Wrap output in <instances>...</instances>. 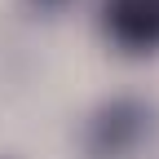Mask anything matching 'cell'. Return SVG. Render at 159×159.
I'll list each match as a JSON object with an SVG mask.
<instances>
[{
    "mask_svg": "<svg viewBox=\"0 0 159 159\" xmlns=\"http://www.w3.org/2000/svg\"><path fill=\"white\" fill-rule=\"evenodd\" d=\"M102 31L119 53H159V0H102Z\"/></svg>",
    "mask_w": 159,
    "mask_h": 159,
    "instance_id": "cell-1",
    "label": "cell"
}]
</instances>
